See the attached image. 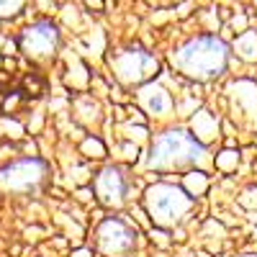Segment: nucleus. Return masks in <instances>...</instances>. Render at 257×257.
<instances>
[{
	"instance_id": "nucleus-1",
	"label": "nucleus",
	"mask_w": 257,
	"mask_h": 257,
	"mask_svg": "<svg viewBox=\"0 0 257 257\" xmlns=\"http://www.w3.org/2000/svg\"><path fill=\"white\" fill-rule=\"evenodd\" d=\"M173 62L185 77L206 82V80H216L226 72L229 49L219 36L201 34V36L183 41L173 52Z\"/></svg>"
},
{
	"instance_id": "nucleus-2",
	"label": "nucleus",
	"mask_w": 257,
	"mask_h": 257,
	"mask_svg": "<svg viewBox=\"0 0 257 257\" xmlns=\"http://www.w3.org/2000/svg\"><path fill=\"white\" fill-rule=\"evenodd\" d=\"M206 162V147L183 128H170V132L160 134L152 144L149 152V167L152 170H183L190 165Z\"/></svg>"
},
{
	"instance_id": "nucleus-3",
	"label": "nucleus",
	"mask_w": 257,
	"mask_h": 257,
	"mask_svg": "<svg viewBox=\"0 0 257 257\" xmlns=\"http://www.w3.org/2000/svg\"><path fill=\"white\" fill-rule=\"evenodd\" d=\"M193 206V196L188 190L170 185V183H157L147 188L144 196V208L149 213V219L155 221L160 229H173L178 226Z\"/></svg>"
},
{
	"instance_id": "nucleus-4",
	"label": "nucleus",
	"mask_w": 257,
	"mask_h": 257,
	"mask_svg": "<svg viewBox=\"0 0 257 257\" xmlns=\"http://www.w3.org/2000/svg\"><path fill=\"white\" fill-rule=\"evenodd\" d=\"M49 165L39 157L11 160L0 167V190L3 193H34L44 185Z\"/></svg>"
},
{
	"instance_id": "nucleus-5",
	"label": "nucleus",
	"mask_w": 257,
	"mask_h": 257,
	"mask_svg": "<svg viewBox=\"0 0 257 257\" xmlns=\"http://www.w3.org/2000/svg\"><path fill=\"white\" fill-rule=\"evenodd\" d=\"M95 244L108 257H126L137 247V229L121 216H111L98 226Z\"/></svg>"
},
{
	"instance_id": "nucleus-6",
	"label": "nucleus",
	"mask_w": 257,
	"mask_h": 257,
	"mask_svg": "<svg viewBox=\"0 0 257 257\" xmlns=\"http://www.w3.org/2000/svg\"><path fill=\"white\" fill-rule=\"evenodd\" d=\"M16 44L31 59H49L59 47V29L52 21H36L18 34Z\"/></svg>"
},
{
	"instance_id": "nucleus-7",
	"label": "nucleus",
	"mask_w": 257,
	"mask_h": 257,
	"mask_svg": "<svg viewBox=\"0 0 257 257\" xmlns=\"http://www.w3.org/2000/svg\"><path fill=\"white\" fill-rule=\"evenodd\" d=\"M111 64H113L118 80L126 85H139V82L149 80L160 67L157 59L144 49H126V52L116 54Z\"/></svg>"
},
{
	"instance_id": "nucleus-8",
	"label": "nucleus",
	"mask_w": 257,
	"mask_h": 257,
	"mask_svg": "<svg viewBox=\"0 0 257 257\" xmlns=\"http://www.w3.org/2000/svg\"><path fill=\"white\" fill-rule=\"evenodd\" d=\"M93 188H95V196L103 206H108V208H118L123 201H126V178L118 167H103L100 173L95 175L93 180Z\"/></svg>"
},
{
	"instance_id": "nucleus-9",
	"label": "nucleus",
	"mask_w": 257,
	"mask_h": 257,
	"mask_svg": "<svg viewBox=\"0 0 257 257\" xmlns=\"http://www.w3.org/2000/svg\"><path fill=\"white\" fill-rule=\"evenodd\" d=\"M139 103L144 105L149 113H155V116H165L170 108H173L170 93L162 88V85H157V82L142 85V90H139Z\"/></svg>"
},
{
	"instance_id": "nucleus-10",
	"label": "nucleus",
	"mask_w": 257,
	"mask_h": 257,
	"mask_svg": "<svg viewBox=\"0 0 257 257\" xmlns=\"http://www.w3.org/2000/svg\"><path fill=\"white\" fill-rule=\"evenodd\" d=\"M193 137H196L201 144L206 142V139H211V137H216V121H211V116L208 113H198L196 116V121H193Z\"/></svg>"
},
{
	"instance_id": "nucleus-11",
	"label": "nucleus",
	"mask_w": 257,
	"mask_h": 257,
	"mask_svg": "<svg viewBox=\"0 0 257 257\" xmlns=\"http://www.w3.org/2000/svg\"><path fill=\"white\" fill-rule=\"evenodd\" d=\"M237 49L244 59H257V34H244L237 39Z\"/></svg>"
},
{
	"instance_id": "nucleus-12",
	"label": "nucleus",
	"mask_w": 257,
	"mask_h": 257,
	"mask_svg": "<svg viewBox=\"0 0 257 257\" xmlns=\"http://www.w3.org/2000/svg\"><path fill=\"white\" fill-rule=\"evenodd\" d=\"M185 188L190 190V196H201L206 190V175L203 173H188L185 175Z\"/></svg>"
},
{
	"instance_id": "nucleus-13",
	"label": "nucleus",
	"mask_w": 257,
	"mask_h": 257,
	"mask_svg": "<svg viewBox=\"0 0 257 257\" xmlns=\"http://www.w3.org/2000/svg\"><path fill=\"white\" fill-rule=\"evenodd\" d=\"M26 0H0V18H13L24 11Z\"/></svg>"
},
{
	"instance_id": "nucleus-14",
	"label": "nucleus",
	"mask_w": 257,
	"mask_h": 257,
	"mask_svg": "<svg viewBox=\"0 0 257 257\" xmlns=\"http://www.w3.org/2000/svg\"><path fill=\"white\" fill-rule=\"evenodd\" d=\"M82 152H88L90 157H103L105 155V147L98 139H85L82 142Z\"/></svg>"
},
{
	"instance_id": "nucleus-15",
	"label": "nucleus",
	"mask_w": 257,
	"mask_h": 257,
	"mask_svg": "<svg viewBox=\"0 0 257 257\" xmlns=\"http://www.w3.org/2000/svg\"><path fill=\"white\" fill-rule=\"evenodd\" d=\"M224 155H226V157H221L219 165H221V167H231V160H237V152H224Z\"/></svg>"
},
{
	"instance_id": "nucleus-16",
	"label": "nucleus",
	"mask_w": 257,
	"mask_h": 257,
	"mask_svg": "<svg viewBox=\"0 0 257 257\" xmlns=\"http://www.w3.org/2000/svg\"><path fill=\"white\" fill-rule=\"evenodd\" d=\"M72 257H90V249H77L72 252Z\"/></svg>"
},
{
	"instance_id": "nucleus-17",
	"label": "nucleus",
	"mask_w": 257,
	"mask_h": 257,
	"mask_svg": "<svg viewBox=\"0 0 257 257\" xmlns=\"http://www.w3.org/2000/svg\"><path fill=\"white\" fill-rule=\"evenodd\" d=\"M88 3H90V6H100V0H88Z\"/></svg>"
}]
</instances>
